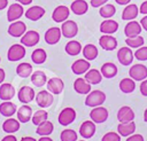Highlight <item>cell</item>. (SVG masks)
Here are the masks:
<instances>
[{"mask_svg": "<svg viewBox=\"0 0 147 141\" xmlns=\"http://www.w3.org/2000/svg\"><path fill=\"white\" fill-rule=\"evenodd\" d=\"M61 36H62V32H61L60 28H56V26L49 28L45 32V41L48 45H55V44H57L60 41Z\"/></svg>", "mask_w": 147, "mask_h": 141, "instance_id": "cell-14", "label": "cell"}, {"mask_svg": "<svg viewBox=\"0 0 147 141\" xmlns=\"http://www.w3.org/2000/svg\"><path fill=\"white\" fill-rule=\"evenodd\" d=\"M31 83L36 87H42L47 83L46 73L44 71H40V70H37V71L32 72V75H31Z\"/></svg>", "mask_w": 147, "mask_h": 141, "instance_id": "cell-33", "label": "cell"}, {"mask_svg": "<svg viewBox=\"0 0 147 141\" xmlns=\"http://www.w3.org/2000/svg\"><path fill=\"white\" fill-rule=\"evenodd\" d=\"M39 39H40L39 33L34 30H30V31H26L21 37V44L25 47H33L39 42Z\"/></svg>", "mask_w": 147, "mask_h": 141, "instance_id": "cell-9", "label": "cell"}, {"mask_svg": "<svg viewBox=\"0 0 147 141\" xmlns=\"http://www.w3.org/2000/svg\"><path fill=\"white\" fill-rule=\"evenodd\" d=\"M115 1H116L118 5H123V6H124V5H129V2H130L131 0H115Z\"/></svg>", "mask_w": 147, "mask_h": 141, "instance_id": "cell-55", "label": "cell"}, {"mask_svg": "<svg viewBox=\"0 0 147 141\" xmlns=\"http://www.w3.org/2000/svg\"><path fill=\"white\" fill-rule=\"evenodd\" d=\"M69 14H70V10L67 6H57L54 10H53V14H52V18L54 22L56 23H63L64 21L68 19L69 17Z\"/></svg>", "mask_w": 147, "mask_h": 141, "instance_id": "cell-13", "label": "cell"}, {"mask_svg": "<svg viewBox=\"0 0 147 141\" xmlns=\"http://www.w3.org/2000/svg\"><path fill=\"white\" fill-rule=\"evenodd\" d=\"M1 141H17V139H16L15 135H13V134H8V135L3 136Z\"/></svg>", "mask_w": 147, "mask_h": 141, "instance_id": "cell-50", "label": "cell"}, {"mask_svg": "<svg viewBox=\"0 0 147 141\" xmlns=\"http://www.w3.org/2000/svg\"><path fill=\"white\" fill-rule=\"evenodd\" d=\"M140 25H141L142 29H145V30L147 31V15L144 16V17L140 19Z\"/></svg>", "mask_w": 147, "mask_h": 141, "instance_id": "cell-51", "label": "cell"}, {"mask_svg": "<svg viewBox=\"0 0 147 141\" xmlns=\"http://www.w3.org/2000/svg\"><path fill=\"white\" fill-rule=\"evenodd\" d=\"M119 89L123 93H125V94L132 93L136 89V83H134V80L132 78H123L119 81Z\"/></svg>", "mask_w": 147, "mask_h": 141, "instance_id": "cell-38", "label": "cell"}, {"mask_svg": "<svg viewBox=\"0 0 147 141\" xmlns=\"http://www.w3.org/2000/svg\"><path fill=\"white\" fill-rule=\"evenodd\" d=\"M74 89L78 94H88L91 92V84H88L85 78H77L74 83Z\"/></svg>", "mask_w": 147, "mask_h": 141, "instance_id": "cell-28", "label": "cell"}, {"mask_svg": "<svg viewBox=\"0 0 147 141\" xmlns=\"http://www.w3.org/2000/svg\"><path fill=\"white\" fill-rule=\"evenodd\" d=\"M64 49H65V52H67L68 55L76 56V55H78L82 52V45L77 40H70L69 42H67Z\"/></svg>", "mask_w": 147, "mask_h": 141, "instance_id": "cell-37", "label": "cell"}, {"mask_svg": "<svg viewBox=\"0 0 147 141\" xmlns=\"http://www.w3.org/2000/svg\"><path fill=\"white\" fill-rule=\"evenodd\" d=\"M15 95V88L9 83H2L0 85V99L2 101H10Z\"/></svg>", "mask_w": 147, "mask_h": 141, "instance_id": "cell-22", "label": "cell"}, {"mask_svg": "<svg viewBox=\"0 0 147 141\" xmlns=\"http://www.w3.org/2000/svg\"><path fill=\"white\" fill-rule=\"evenodd\" d=\"M32 65L28 62H22L16 66V73L21 78H28L32 75Z\"/></svg>", "mask_w": 147, "mask_h": 141, "instance_id": "cell-35", "label": "cell"}, {"mask_svg": "<svg viewBox=\"0 0 147 141\" xmlns=\"http://www.w3.org/2000/svg\"><path fill=\"white\" fill-rule=\"evenodd\" d=\"M46 58H47V54L42 48H37L31 54V60L34 64H42L46 61Z\"/></svg>", "mask_w": 147, "mask_h": 141, "instance_id": "cell-39", "label": "cell"}, {"mask_svg": "<svg viewBox=\"0 0 147 141\" xmlns=\"http://www.w3.org/2000/svg\"><path fill=\"white\" fill-rule=\"evenodd\" d=\"M126 141H145V140L141 134H131L130 136H127Z\"/></svg>", "mask_w": 147, "mask_h": 141, "instance_id": "cell-47", "label": "cell"}, {"mask_svg": "<svg viewBox=\"0 0 147 141\" xmlns=\"http://www.w3.org/2000/svg\"><path fill=\"white\" fill-rule=\"evenodd\" d=\"M100 72L102 75V77L110 79V78H114L117 75V66L113 62H107V63H103L102 64Z\"/></svg>", "mask_w": 147, "mask_h": 141, "instance_id": "cell-27", "label": "cell"}, {"mask_svg": "<svg viewBox=\"0 0 147 141\" xmlns=\"http://www.w3.org/2000/svg\"><path fill=\"white\" fill-rule=\"evenodd\" d=\"M34 99H36L37 104H38L41 109L51 107L52 103H53V101H54L53 94H52L51 92H48V91H40V92H38Z\"/></svg>", "mask_w": 147, "mask_h": 141, "instance_id": "cell-6", "label": "cell"}, {"mask_svg": "<svg viewBox=\"0 0 147 141\" xmlns=\"http://www.w3.org/2000/svg\"><path fill=\"white\" fill-rule=\"evenodd\" d=\"M129 76L134 81H142L147 79V66L144 64H134L130 68Z\"/></svg>", "mask_w": 147, "mask_h": 141, "instance_id": "cell-3", "label": "cell"}, {"mask_svg": "<svg viewBox=\"0 0 147 141\" xmlns=\"http://www.w3.org/2000/svg\"><path fill=\"white\" fill-rule=\"evenodd\" d=\"M17 111V108L16 105L10 102V101H3L2 103H0V113L7 118L14 116Z\"/></svg>", "mask_w": 147, "mask_h": 141, "instance_id": "cell-29", "label": "cell"}, {"mask_svg": "<svg viewBox=\"0 0 147 141\" xmlns=\"http://www.w3.org/2000/svg\"><path fill=\"white\" fill-rule=\"evenodd\" d=\"M141 29L142 28L140 23H138L137 21H130L124 28V34L126 36V38H133V37L140 36Z\"/></svg>", "mask_w": 147, "mask_h": 141, "instance_id": "cell-17", "label": "cell"}, {"mask_svg": "<svg viewBox=\"0 0 147 141\" xmlns=\"http://www.w3.org/2000/svg\"><path fill=\"white\" fill-rule=\"evenodd\" d=\"M7 31H8L9 36H11L14 38H21L26 32V25L22 21H15L9 24Z\"/></svg>", "mask_w": 147, "mask_h": 141, "instance_id": "cell-7", "label": "cell"}, {"mask_svg": "<svg viewBox=\"0 0 147 141\" xmlns=\"http://www.w3.org/2000/svg\"><path fill=\"white\" fill-rule=\"evenodd\" d=\"M70 9L76 15H84L88 9V5L85 0H75L71 3Z\"/></svg>", "mask_w": 147, "mask_h": 141, "instance_id": "cell-32", "label": "cell"}, {"mask_svg": "<svg viewBox=\"0 0 147 141\" xmlns=\"http://www.w3.org/2000/svg\"><path fill=\"white\" fill-rule=\"evenodd\" d=\"M101 141H121V135L116 132H108L102 136Z\"/></svg>", "mask_w": 147, "mask_h": 141, "instance_id": "cell-45", "label": "cell"}, {"mask_svg": "<svg viewBox=\"0 0 147 141\" xmlns=\"http://www.w3.org/2000/svg\"><path fill=\"white\" fill-rule=\"evenodd\" d=\"M99 45L105 50H114L117 47V40L111 34H102L99 38Z\"/></svg>", "mask_w": 147, "mask_h": 141, "instance_id": "cell-15", "label": "cell"}, {"mask_svg": "<svg viewBox=\"0 0 147 141\" xmlns=\"http://www.w3.org/2000/svg\"><path fill=\"white\" fill-rule=\"evenodd\" d=\"M138 13H139L138 6L134 5V3H129L124 8V10L122 11V19H124V21H133L138 16Z\"/></svg>", "mask_w": 147, "mask_h": 141, "instance_id": "cell-25", "label": "cell"}, {"mask_svg": "<svg viewBox=\"0 0 147 141\" xmlns=\"http://www.w3.org/2000/svg\"><path fill=\"white\" fill-rule=\"evenodd\" d=\"M98 54H99L98 48H96L93 44H87V45H85L84 48H83V56H84V58L87 60V61H93V60H95V58L98 57Z\"/></svg>", "mask_w": 147, "mask_h": 141, "instance_id": "cell-34", "label": "cell"}, {"mask_svg": "<svg viewBox=\"0 0 147 141\" xmlns=\"http://www.w3.org/2000/svg\"><path fill=\"white\" fill-rule=\"evenodd\" d=\"M75 119H76V111L71 107H67V108L62 109L59 117H57L60 125H63V126L70 125Z\"/></svg>", "mask_w": 147, "mask_h": 141, "instance_id": "cell-4", "label": "cell"}, {"mask_svg": "<svg viewBox=\"0 0 147 141\" xmlns=\"http://www.w3.org/2000/svg\"><path fill=\"white\" fill-rule=\"evenodd\" d=\"M140 93L144 95V96H147V79L142 80L141 84H140Z\"/></svg>", "mask_w": 147, "mask_h": 141, "instance_id": "cell-48", "label": "cell"}, {"mask_svg": "<svg viewBox=\"0 0 147 141\" xmlns=\"http://www.w3.org/2000/svg\"><path fill=\"white\" fill-rule=\"evenodd\" d=\"M85 80L88 83V84H91V85H96V84H99V83H101V80H102V75H101V72L99 71V70H96V69H90L86 73H85Z\"/></svg>", "mask_w": 147, "mask_h": 141, "instance_id": "cell-31", "label": "cell"}, {"mask_svg": "<svg viewBox=\"0 0 147 141\" xmlns=\"http://www.w3.org/2000/svg\"><path fill=\"white\" fill-rule=\"evenodd\" d=\"M133 55L138 61H147V47L141 46V47L137 48V50L134 52Z\"/></svg>", "mask_w": 147, "mask_h": 141, "instance_id": "cell-44", "label": "cell"}, {"mask_svg": "<svg viewBox=\"0 0 147 141\" xmlns=\"http://www.w3.org/2000/svg\"><path fill=\"white\" fill-rule=\"evenodd\" d=\"M53 130H54L53 123L49 122V120H46V122H44L42 124H40V125L37 126L36 133L39 134L40 136H48L49 134H52Z\"/></svg>", "mask_w": 147, "mask_h": 141, "instance_id": "cell-36", "label": "cell"}, {"mask_svg": "<svg viewBox=\"0 0 147 141\" xmlns=\"http://www.w3.org/2000/svg\"><path fill=\"white\" fill-rule=\"evenodd\" d=\"M21 141H37V140L34 138H32V136H23L21 139Z\"/></svg>", "mask_w": 147, "mask_h": 141, "instance_id": "cell-56", "label": "cell"}, {"mask_svg": "<svg viewBox=\"0 0 147 141\" xmlns=\"http://www.w3.org/2000/svg\"><path fill=\"white\" fill-rule=\"evenodd\" d=\"M25 46H23L22 44H14L9 47L8 52H7V58L10 62H16V61H21L24 56H25Z\"/></svg>", "mask_w": 147, "mask_h": 141, "instance_id": "cell-2", "label": "cell"}, {"mask_svg": "<svg viewBox=\"0 0 147 141\" xmlns=\"http://www.w3.org/2000/svg\"><path fill=\"white\" fill-rule=\"evenodd\" d=\"M60 139L61 141H77V133L74 130L67 128L61 132Z\"/></svg>", "mask_w": 147, "mask_h": 141, "instance_id": "cell-43", "label": "cell"}, {"mask_svg": "<svg viewBox=\"0 0 147 141\" xmlns=\"http://www.w3.org/2000/svg\"><path fill=\"white\" fill-rule=\"evenodd\" d=\"M5 78H6V72H5V70H3V69H1V68H0V85L3 83Z\"/></svg>", "mask_w": 147, "mask_h": 141, "instance_id": "cell-52", "label": "cell"}, {"mask_svg": "<svg viewBox=\"0 0 147 141\" xmlns=\"http://www.w3.org/2000/svg\"><path fill=\"white\" fill-rule=\"evenodd\" d=\"M133 57H134V55H133L130 47H126V46L121 47L117 52V58H118V61L122 65L131 64L132 61H133Z\"/></svg>", "mask_w": 147, "mask_h": 141, "instance_id": "cell-12", "label": "cell"}, {"mask_svg": "<svg viewBox=\"0 0 147 141\" xmlns=\"http://www.w3.org/2000/svg\"><path fill=\"white\" fill-rule=\"evenodd\" d=\"M61 32L64 38H74L78 33V25L75 21H64L61 25Z\"/></svg>", "mask_w": 147, "mask_h": 141, "instance_id": "cell-8", "label": "cell"}, {"mask_svg": "<svg viewBox=\"0 0 147 141\" xmlns=\"http://www.w3.org/2000/svg\"><path fill=\"white\" fill-rule=\"evenodd\" d=\"M115 13H116V8H115V6L114 5H111V3H106V5H103L101 8H100V10H99V14H100V16L101 17H103V18H111L114 15H115Z\"/></svg>", "mask_w": 147, "mask_h": 141, "instance_id": "cell-40", "label": "cell"}, {"mask_svg": "<svg viewBox=\"0 0 147 141\" xmlns=\"http://www.w3.org/2000/svg\"><path fill=\"white\" fill-rule=\"evenodd\" d=\"M80 141H84V140H80Z\"/></svg>", "mask_w": 147, "mask_h": 141, "instance_id": "cell-59", "label": "cell"}, {"mask_svg": "<svg viewBox=\"0 0 147 141\" xmlns=\"http://www.w3.org/2000/svg\"><path fill=\"white\" fill-rule=\"evenodd\" d=\"M47 118H48L47 111L44 110V109H39V110H37V111L32 115V118H31V119H32V123L38 126V125L42 124L44 122H46Z\"/></svg>", "mask_w": 147, "mask_h": 141, "instance_id": "cell-41", "label": "cell"}, {"mask_svg": "<svg viewBox=\"0 0 147 141\" xmlns=\"http://www.w3.org/2000/svg\"><path fill=\"white\" fill-rule=\"evenodd\" d=\"M117 119L119 120V123L133 122V119H134V112H133V110L130 107L123 105L122 108H119V110L117 112Z\"/></svg>", "mask_w": 147, "mask_h": 141, "instance_id": "cell-21", "label": "cell"}, {"mask_svg": "<svg viewBox=\"0 0 147 141\" xmlns=\"http://www.w3.org/2000/svg\"><path fill=\"white\" fill-rule=\"evenodd\" d=\"M16 2L21 3L22 6H28V5H30L32 2V0H16Z\"/></svg>", "mask_w": 147, "mask_h": 141, "instance_id": "cell-54", "label": "cell"}, {"mask_svg": "<svg viewBox=\"0 0 147 141\" xmlns=\"http://www.w3.org/2000/svg\"><path fill=\"white\" fill-rule=\"evenodd\" d=\"M107 2H108V0H91V6L94 8H98V7L106 5Z\"/></svg>", "mask_w": 147, "mask_h": 141, "instance_id": "cell-46", "label": "cell"}, {"mask_svg": "<svg viewBox=\"0 0 147 141\" xmlns=\"http://www.w3.org/2000/svg\"><path fill=\"white\" fill-rule=\"evenodd\" d=\"M0 61H1V58H0Z\"/></svg>", "mask_w": 147, "mask_h": 141, "instance_id": "cell-60", "label": "cell"}, {"mask_svg": "<svg viewBox=\"0 0 147 141\" xmlns=\"http://www.w3.org/2000/svg\"><path fill=\"white\" fill-rule=\"evenodd\" d=\"M38 141H53L49 136H40V139Z\"/></svg>", "mask_w": 147, "mask_h": 141, "instance_id": "cell-57", "label": "cell"}, {"mask_svg": "<svg viewBox=\"0 0 147 141\" xmlns=\"http://www.w3.org/2000/svg\"><path fill=\"white\" fill-rule=\"evenodd\" d=\"M117 30H118V23L111 18H107L100 24V31L105 34L115 33Z\"/></svg>", "mask_w": 147, "mask_h": 141, "instance_id": "cell-23", "label": "cell"}, {"mask_svg": "<svg viewBox=\"0 0 147 141\" xmlns=\"http://www.w3.org/2000/svg\"><path fill=\"white\" fill-rule=\"evenodd\" d=\"M144 42H145V40L141 36H137V37H133V38H126L125 39V44L130 48H139V47L144 46Z\"/></svg>", "mask_w": 147, "mask_h": 141, "instance_id": "cell-42", "label": "cell"}, {"mask_svg": "<svg viewBox=\"0 0 147 141\" xmlns=\"http://www.w3.org/2000/svg\"><path fill=\"white\" fill-rule=\"evenodd\" d=\"M106 101V94L100 89L91 91L85 97V104L87 107H99Z\"/></svg>", "mask_w": 147, "mask_h": 141, "instance_id": "cell-1", "label": "cell"}, {"mask_svg": "<svg viewBox=\"0 0 147 141\" xmlns=\"http://www.w3.org/2000/svg\"><path fill=\"white\" fill-rule=\"evenodd\" d=\"M24 14V9H23V6L18 2H15V3H11L9 7H8V10H7V19L8 22H15L17 21L22 15Z\"/></svg>", "mask_w": 147, "mask_h": 141, "instance_id": "cell-10", "label": "cell"}, {"mask_svg": "<svg viewBox=\"0 0 147 141\" xmlns=\"http://www.w3.org/2000/svg\"><path fill=\"white\" fill-rule=\"evenodd\" d=\"M90 62L85 58H79L77 61H75L71 65V71L75 73V75H83V73H86L88 70H90Z\"/></svg>", "mask_w": 147, "mask_h": 141, "instance_id": "cell-18", "label": "cell"}, {"mask_svg": "<svg viewBox=\"0 0 147 141\" xmlns=\"http://www.w3.org/2000/svg\"><path fill=\"white\" fill-rule=\"evenodd\" d=\"M108 110L103 107H94L91 112H90V117H91V120L94 122L95 124H101V123H105L107 119H108Z\"/></svg>", "mask_w": 147, "mask_h": 141, "instance_id": "cell-5", "label": "cell"}, {"mask_svg": "<svg viewBox=\"0 0 147 141\" xmlns=\"http://www.w3.org/2000/svg\"><path fill=\"white\" fill-rule=\"evenodd\" d=\"M136 131V124L133 122H129V123H119V125L117 126V132L119 135L122 136H130L131 134H133Z\"/></svg>", "mask_w": 147, "mask_h": 141, "instance_id": "cell-30", "label": "cell"}, {"mask_svg": "<svg viewBox=\"0 0 147 141\" xmlns=\"http://www.w3.org/2000/svg\"><path fill=\"white\" fill-rule=\"evenodd\" d=\"M144 120L147 123V109L145 110V112H144Z\"/></svg>", "mask_w": 147, "mask_h": 141, "instance_id": "cell-58", "label": "cell"}, {"mask_svg": "<svg viewBox=\"0 0 147 141\" xmlns=\"http://www.w3.org/2000/svg\"><path fill=\"white\" fill-rule=\"evenodd\" d=\"M95 123L92 122V120H85L80 127H79V134L85 138V139H90L94 135L95 133Z\"/></svg>", "mask_w": 147, "mask_h": 141, "instance_id": "cell-19", "label": "cell"}, {"mask_svg": "<svg viewBox=\"0 0 147 141\" xmlns=\"http://www.w3.org/2000/svg\"><path fill=\"white\" fill-rule=\"evenodd\" d=\"M47 89L48 92H51L52 94H61L63 88H64V83L62 81L61 78H57V77H54V78H51L47 80Z\"/></svg>", "mask_w": 147, "mask_h": 141, "instance_id": "cell-16", "label": "cell"}, {"mask_svg": "<svg viewBox=\"0 0 147 141\" xmlns=\"http://www.w3.org/2000/svg\"><path fill=\"white\" fill-rule=\"evenodd\" d=\"M20 122H18V119H15V118H11V117H9V118H7L5 122H3V124H2V130H3V132H6V133H8V134H11V133H15V132H17L18 130H20Z\"/></svg>", "mask_w": 147, "mask_h": 141, "instance_id": "cell-26", "label": "cell"}, {"mask_svg": "<svg viewBox=\"0 0 147 141\" xmlns=\"http://www.w3.org/2000/svg\"><path fill=\"white\" fill-rule=\"evenodd\" d=\"M8 6V0H0V10L5 9Z\"/></svg>", "mask_w": 147, "mask_h": 141, "instance_id": "cell-53", "label": "cell"}, {"mask_svg": "<svg viewBox=\"0 0 147 141\" xmlns=\"http://www.w3.org/2000/svg\"><path fill=\"white\" fill-rule=\"evenodd\" d=\"M16 113H17V119L20 123H28L32 118V109L28 104H23L22 107H20Z\"/></svg>", "mask_w": 147, "mask_h": 141, "instance_id": "cell-24", "label": "cell"}, {"mask_svg": "<svg viewBox=\"0 0 147 141\" xmlns=\"http://www.w3.org/2000/svg\"><path fill=\"white\" fill-rule=\"evenodd\" d=\"M17 97H18L20 102H22L23 104H28L32 100H34L36 93H34L33 88H31L30 86H22L17 93Z\"/></svg>", "mask_w": 147, "mask_h": 141, "instance_id": "cell-11", "label": "cell"}, {"mask_svg": "<svg viewBox=\"0 0 147 141\" xmlns=\"http://www.w3.org/2000/svg\"><path fill=\"white\" fill-rule=\"evenodd\" d=\"M24 15H25V17L28 19L36 22V21L40 19L45 15V9L42 7H40V6H32L28 10L24 11Z\"/></svg>", "mask_w": 147, "mask_h": 141, "instance_id": "cell-20", "label": "cell"}, {"mask_svg": "<svg viewBox=\"0 0 147 141\" xmlns=\"http://www.w3.org/2000/svg\"><path fill=\"white\" fill-rule=\"evenodd\" d=\"M139 13H140V14H144V15H147V0L144 1V2L140 5V7H139Z\"/></svg>", "mask_w": 147, "mask_h": 141, "instance_id": "cell-49", "label": "cell"}]
</instances>
